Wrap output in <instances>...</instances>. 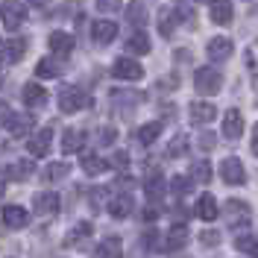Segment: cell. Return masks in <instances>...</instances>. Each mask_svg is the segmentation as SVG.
Instances as JSON below:
<instances>
[{
	"mask_svg": "<svg viewBox=\"0 0 258 258\" xmlns=\"http://www.w3.org/2000/svg\"><path fill=\"white\" fill-rule=\"evenodd\" d=\"M6 126H9V132H12L15 138H27V135H32L35 117H32L30 112H15V114H12V120H9Z\"/></svg>",
	"mask_w": 258,
	"mask_h": 258,
	"instance_id": "52a82bcc",
	"label": "cell"
},
{
	"mask_svg": "<svg viewBox=\"0 0 258 258\" xmlns=\"http://www.w3.org/2000/svg\"><path fill=\"white\" fill-rule=\"evenodd\" d=\"M200 144L206 147V150H209V147H214V138H211V132H203V138H200Z\"/></svg>",
	"mask_w": 258,
	"mask_h": 258,
	"instance_id": "bcb514c9",
	"label": "cell"
},
{
	"mask_svg": "<svg viewBox=\"0 0 258 258\" xmlns=\"http://www.w3.org/2000/svg\"><path fill=\"white\" fill-rule=\"evenodd\" d=\"M3 223L9 226V229H24V226L30 223V211L24 209V206H3Z\"/></svg>",
	"mask_w": 258,
	"mask_h": 258,
	"instance_id": "7c38bea8",
	"label": "cell"
},
{
	"mask_svg": "<svg viewBox=\"0 0 258 258\" xmlns=\"http://www.w3.org/2000/svg\"><path fill=\"white\" fill-rule=\"evenodd\" d=\"M200 241L206 243V246H217V243H220V232H217V229H203Z\"/></svg>",
	"mask_w": 258,
	"mask_h": 258,
	"instance_id": "74e56055",
	"label": "cell"
},
{
	"mask_svg": "<svg viewBox=\"0 0 258 258\" xmlns=\"http://www.w3.org/2000/svg\"><path fill=\"white\" fill-rule=\"evenodd\" d=\"M50 141H53V129H41V132L30 135V141H27V150H30V156H35V159L47 156Z\"/></svg>",
	"mask_w": 258,
	"mask_h": 258,
	"instance_id": "8fae6325",
	"label": "cell"
},
{
	"mask_svg": "<svg viewBox=\"0 0 258 258\" xmlns=\"http://www.w3.org/2000/svg\"><path fill=\"white\" fill-rule=\"evenodd\" d=\"M232 18H235V12H232V0H214V3H211V21H214V24L229 27Z\"/></svg>",
	"mask_w": 258,
	"mask_h": 258,
	"instance_id": "e0dca14e",
	"label": "cell"
},
{
	"mask_svg": "<svg viewBox=\"0 0 258 258\" xmlns=\"http://www.w3.org/2000/svg\"><path fill=\"white\" fill-rule=\"evenodd\" d=\"M191 179L194 182H200V185H206L211 182V161L209 159H197L191 164Z\"/></svg>",
	"mask_w": 258,
	"mask_h": 258,
	"instance_id": "d4e9b609",
	"label": "cell"
},
{
	"mask_svg": "<svg viewBox=\"0 0 258 258\" xmlns=\"http://www.w3.org/2000/svg\"><path fill=\"white\" fill-rule=\"evenodd\" d=\"M82 147H85V132H82V129H68L62 135V153L64 156L80 153Z\"/></svg>",
	"mask_w": 258,
	"mask_h": 258,
	"instance_id": "ac0fdd59",
	"label": "cell"
},
{
	"mask_svg": "<svg viewBox=\"0 0 258 258\" xmlns=\"http://www.w3.org/2000/svg\"><path fill=\"white\" fill-rule=\"evenodd\" d=\"M144 246H147V249H153V246H156V232H153V229L144 235Z\"/></svg>",
	"mask_w": 258,
	"mask_h": 258,
	"instance_id": "f6af8a7d",
	"label": "cell"
},
{
	"mask_svg": "<svg viewBox=\"0 0 258 258\" xmlns=\"http://www.w3.org/2000/svg\"><path fill=\"white\" fill-rule=\"evenodd\" d=\"M252 153L258 156V123L252 126Z\"/></svg>",
	"mask_w": 258,
	"mask_h": 258,
	"instance_id": "7dc6e473",
	"label": "cell"
},
{
	"mask_svg": "<svg viewBox=\"0 0 258 258\" xmlns=\"http://www.w3.org/2000/svg\"><path fill=\"white\" fill-rule=\"evenodd\" d=\"M114 35H117V24H112V21H97L94 27H91V38H94V44H100V47L112 44Z\"/></svg>",
	"mask_w": 258,
	"mask_h": 258,
	"instance_id": "4fadbf2b",
	"label": "cell"
},
{
	"mask_svg": "<svg viewBox=\"0 0 258 258\" xmlns=\"http://www.w3.org/2000/svg\"><path fill=\"white\" fill-rule=\"evenodd\" d=\"M106 164H109V167H117V170H120V167H126V164H129V156L117 150V153H112V159L106 161Z\"/></svg>",
	"mask_w": 258,
	"mask_h": 258,
	"instance_id": "ab89813d",
	"label": "cell"
},
{
	"mask_svg": "<svg viewBox=\"0 0 258 258\" xmlns=\"http://www.w3.org/2000/svg\"><path fill=\"white\" fill-rule=\"evenodd\" d=\"M112 77L114 80H123V82H135L144 77V68L135 62V59H123V56H117L112 64Z\"/></svg>",
	"mask_w": 258,
	"mask_h": 258,
	"instance_id": "277c9868",
	"label": "cell"
},
{
	"mask_svg": "<svg viewBox=\"0 0 258 258\" xmlns=\"http://www.w3.org/2000/svg\"><path fill=\"white\" fill-rule=\"evenodd\" d=\"M214 117H217V109H214L211 103H206V100L191 103V120L194 123H211Z\"/></svg>",
	"mask_w": 258,
	"mask_h": 258,
	"instance_id": "d6986e66",
	"label": "cell"
},
{
	"mask_svg": "<svg viewBox=\"0 0 258 258\" xmlns=\"http://www.w3.org/2000/svg\"><path fill=\"white\" fill-rule=\"evenodd\" d=\"M120 3H123V0H97V9H100V12H114Z\"/></svg>",
	"mask_w": 258,
	"mask_h": 258,
	"instance_id": "b9f144b4",
	"label": "cell"
},
{
	"mask_svg": "<svg viewBox=\"0 0 258 258\" xmlns=\"http://www.w3.org/2000/svg\"><path fill=\"white\" fill-rule=\"evenodd\" d=\"M24 103H27L30 109H41V106L47 103V91H44L38 82H27V85H24Z\"/></svg>",
	"mask_w": 258,
	"mask_h": 258,
	"instance_id": "2e32d148",
	"label": "cell"
},
{
	"mask_svg": "<svg viewBox=\"0 0 258 258\" xmlns=\"http://www.w3.org/2000/svg\"><path fill=\"white\" fill-rule=\"evenodd\" d=\"M30 3H35V6H41V3H44V0H30Z\"/></svg>",
	"mask_w": 258,
	"mask_h": 258,
	"instance_id": "681fc988",
	"label": "cell"
},
{
	"mask_svg": "<svg viewBox=\"0 0 258 258\" xmlns=\"http://www.w3.org/2000/svg\"><path fill=\"white\" fill-rule=\"evenodd\" d=\"M114 138H117V129H114V126H103V129H100V135H97V141H100L103 147L114 144Z\"/></svg>",
	"mask_w": 258,
	"mask_h": 258,
	"instance_id": "8d00e7d4",
	"label": "cell"
},
{
	"mask_svg": "<svg viewBox=\"0 0 258 258\" xmlns=\"http://www.w3.org/2000/svg\"><path fill=\"white\" fill-rule=\"evenodd\" d=\"M223 135L229 141H235V138H241L243 135V114L238 109H226L223 114Z\"/></svg>",
	"mask_w": 258,
	"mask_h": 258,
	"instance_id": "30bf717a",
	"label": "cell"
},
{
	"mask_svg": "<svg viewBox=\"0 0 258 258\" xmlns=\"http://www.w3.org/2000/svg\"><path fill=\"white\" fill-rule=\"evenodd\" d=\"M159 132H161V123L159 120H153V123H144V126L138 129V141H141V144H153V141H156V138H159Z\"/></svg>",
	"mask_w": 258,
	"mask_h": 258,
	"instance_id": "d6a6232c",
	"label": "cell"
},
{
	"mask_svg": "<svg viewBox=\"0 0 258 258\" xmlns=\"http://www.w3.org/2000/svg\"><path fill=\"white\" fill-rule=\"evenodd\" d=\"M68 173H71V164L59 161V164H47V167L41 170V179H44V182H59V179H64Z\"/></svg>",
	"mask_w": 258,
	"mask_h": 258,
	"instance_id": "83f0119b",
	"label": "cell"
},
{
	"mask_svg": "<svg viewBox=\"0 0 258 258\" xmlns=\"http://www.w3.org/2000/svg\"><path fill=\"white\" fill-rule=\"evenodd\" d=\"M109 214L112 217H117V220H123V217H129L132 214V209H135V200H132V194H114L112 200H109Z\"/></svg>",
	"mask_w": 258,
	"mask_h": 258,
	"instance_id": "ba28073f",
	"label": "cell"
},
{
	"mask_svg": "<svg viewBox=\"0 0 258 258\" xmlns=\"http://www.w3.org/2000/svg\"><path fill=\"white\" fill-rule=\"evenodd\" d=\"M188 243V226H182V223H176L170 232H167V238H164V246L170 249V252H176V249H182Z\"/></svg>",
	"mask_w": 258,
	"mask_h": 258,
	"instance_id": "44dd1931",
	"label": "cell"
},
{
	"mask_svg": "<svg viewBox=\"0 0 258 258\" xmlns=\"http://www.w3.org/2000/svg\"><path fill=\"white\" fill-rule=\"evenodd\" d=\"M3 191H6V182H3V173H0V197H3Z\"/></svg>",
	"mask_w": 258,
	"mask_h": 258,
	"instance_id": "c3c4849f",
	"label": "cell"
},
{
	"mask_svg": "<svg viewBox=\"0 0 258 258\" xmlns=\"http://www.w3.org/2000/svg\"><path fill=\"white\" fill-rule=\"evenodd\" d=\"M109 164H106V159H100L97 153H88V156H82V170L88 173V176H97V173H103Z\"/></svg>",
	"mask_w": 258,
	"mask_h": 258,
	"instance_id": "484cf974",
	"label": "cell"
},
{
	"mask_svg": "<svg viewBox=\"0 0 258 258\" xmlns=\"http://www.w3.org/2000/svg\"><path fill=\"white\" fill-rule=\"evenodd\" d=\"M220 88H223V74L217 68H209V64L197 68V74H194V91L209 97V94H217Z\"/></svg>",
	"mask_w": 258,
	"mask_h": 258,
	"instance_id": "6da1fadb",
	"label": "cell"
},
{
	"mask_svg": "<svg viewBox=\"0 0 258 258\" xmlns=\"http://www.w3.org/2000/svg\"><path fill=\"white\" fill-rule=\"evenodd\" d=\"M197 217H200V220H206V223L217 217V200H214L211 194H203V197L197 200Z\"/></svg>",
	"mask_w": 258,
	"mask_h": 258,
	"instance_id": "7402d4cb",
	"label": "cell"
},
{
	"mask_svg": "<svg viewBox=\"0 0 258 258\" xmlns=\"http://www.w3.org/2000/svg\"><path fill=\"white\" fill-rule=\"evenodd\" d=\"M88 200H91V209L100 211L103 209V200H106V191H103V188H94V191L88 194Z\"/></svg>",
	"mask_w": 258,
	"mask_h": 258,
	"instance_id": "60d3db41",
	"label": "cell"
},
{
	"mask_svg": "<svg viewBox=\"0 0 258 258\" xmlns=\"http://www.w3.org/2000/svg\"><path fill=\"white\" fill-rule=\"evenodd\" d=\"M126 50L129 53H150V38H147V32H132L126 41Z\"/></svg>",
	"mask_w": 258,
	"mask_h": 258,
	"instance_id": "f546056e",
	"label": "cell"
},
{
	"mask_svg": "<svg viewBox=\"0 0 258 258\" xmlns=\"http://www.w3.org/2000/svg\"><path fill=\"white\" fill-rule=\"evenodd\" d=\"M12 106H9V103H0V126H6V123H9V120H12Z\"/></svg>",
	"mask_w": 258,
	"mask_h": 258,
	"instance_id": "7bdbcfd3",
	"label": "cell"
},
{
	"mask_svg": "<svg viewBox=\"0 0 258 258\" xmlns=\"http://www.w3.org/2000/svg\"><path fill=\"white\" fill-rule=\"evenodd\" d=\"M235 249H241L246 255L258 258V238L255 235H238V238H235Z\"/></svg>",
	"mask_w": 258,
	"mask_h": 258,
	"instance_id": "1f68e13d",
	"label": "cell"
},
{
	"mask_svg": "<svg viewBox=\"0 0 258 258\" xmlns=\"http://www.w3.org/2000/svg\"><path fill=\"white\" fill-rule=\"evenodd\" d=\"M30 173H32V161L30 159H21V161H15V164H9V167H6L3 179H15V182H21V179H27Z\"/></svg>",
	"mask_w": 258,
	"mask_h": 258,
	"instance_id": "cb8c5ba5",
	"label": "cell"
},
{
	"mask_svg": "<svg viewBox=\"0 0 258 258\" xmlns=\"http://www.w3.org/2000/svg\"><path fill=\"white\" fill-rule=\"evenodd\" d=\"M220 176H223L226 185H243L246 182V170L238 156H229V159L220 161Z\"/></svg>",
	"mask_w": 258,
	"mask_h": 258,
	"instance_id": "8992f818",
	"label": "cell"
},
{
	"mask_svg": "<svg viewBox=\"0 0 258 258\" xmlns=\"http://www.w3.org/2000/svg\"><path fill=\"white\" fill-rule=\"evenodd\" d=\"M164 191H167V185H164V179L161 176H153V179H147L144 182V194L147 197H153V200H159Z\"/></svg>",
	"mask_w": 258,
	"mask_h": 258,
	"instance_id": "e575fe53",
	"label": "cell"
},
{
	"mask_svg": "<svg viewBox=\"0 0 258 258\" xmlns=\"http://www.w3.org/2000/svg\"><path fill=\"white\" fill-rule=\"evenodd\" d=\"M232 38H226V35H217V38H211L209 47H206V53H209L211 62H226L229 56H232Z\"/></svg>",
	"mask_w": 258,
	"mask_h": 258,
	"instance_id": "9c48e42d",
	"label": "cell"
},
{
	"mask_svg": "<svg viewBox=\"0 0 258 258\" xmlns=\"http://www.w3.org/2000/svg\"><path fill=\"white\" fill-rule=\"evenodd\" d=\"M88 235H91V223H85V220H82V223H77L74 229H71V232H68V238H64V246H74V243L85 241Z\"/></svg>",
	"mask_w": 258,
	"mask_h": 258,
	"instance_id": "4dcf8cb0",
	"label": "cell"
},
{
	"mask_svg": "<svg viewBox=\"0 0 258 258\" xmlns=\"http://www.w3.org/2000/svg\"><path fill=\"white\" fill-rule=\"evenodd\" d=\"M226 223H229V229H246L249 226V206L241 200H229L226 203Z\"/></svg>",
	"mask_w": 258,
	"mask_h": 258,
	"instance_id": "5b68a950",
	"label": "cell"
},
{
	"mask_svg": "<svg viewBox=\"0 0 258 258\" xmlns=\"http://www.w3.org/2000/svg\"><path fill=\"white\" fill-rule=\"evenodd\" d=\"M24 53H27V38H12V41L3 44L0 59H3V64H15V62H21Z\"/></svg>",
	"mask_w": 258,
	"mask_h": 258,
	"instance_id": "9a60e30c",
	"label": "cell"
},
{
	"mask_svg": "<svg viewBox=\"0 0 258 258\" xmlns=\"http://www.w3.org/2000/svg\"><path fill=\"white\" fill-rule=\"evenodd\" d=\"M24 18H27V6H24V3H18V0H3V6H0V21H3L6 30H18V27L24 24Z\"/></svg>",
	"mask_w": 258,
	"mask_h": 258,
	"instance_id": "3957f363",
	"label": "cell"
},
{
	"mask_svg": "<svg viewBox=\"0 0 258 258\" xmlns=\"http://www.w3.org/2000/svg\"><path fill=\"white\" fill-rule=\"evenodd\" d=\"M50 50L53 53H71L74 50V44H77V38L71 35V32H62V30H56V32H50Z\"/></svg>",
	"mask_w": 258,
	"mask_h": 258,
	"instance_id": "ffe728a7",
	"label": "cell"
},
{
	"mask_svg": "<svg viewBox=\"0 0 258 258\" xmlns=\"http://www.w3.org/2000/svg\"><path fill=\"white\" fill-rule=\"evenodd\" d=\"M32 209H35V214H56L59 211V194H53V191L35 194Z\"/></svg>",
	"mask_w": 258,
	"mask_h": 258,
	"instance_id": "5bb4252c",
	"label": "cell"
},
{
	"mask_svg": "<svg viewBox=\"0 0 258 258\" xmlns=\"http://www.w3.org/2000/svg\"><path fill=\"white\" fill-rule=\"evenodd\" d=\"M200 3H206V0H200ZM211 3H214V0H211Z\"/></svg>",
	"mask_w": 258,
	"mask_h": 258,
	"instance_id": "f907efd6",
	"label": "cell"
},
{
	"mask_svg": "<svg viewBox=\"0 0 258 258\" xmlns=\"http://www.w3.org/2000/svg\"><path fill=\"white\" fill-rule=\"evenodd\" d=\"M176 24H179V12L176 9H170V6H164V9L159 12V32L167 38L170 32L176 30Z\"/></svg>",
	"mask_w": 258,
	"mask_h": 258,
	"instance_id": "603a6c76",
	"label": "cell"
},
{
	"mask_svg": "<svg viewBox=\"0 0 258 258\" xmlns=\"http://www.w3.org/2000/svg\"><path fill=\"white\" fill-rule=\"evenodd\" d=\"M88 103H91V97L85 94V88H77V85H68V88H62V94H59V109L64 114L82 112Z\"/></svg>",
	"mask_w": 258,
	"mask_h": 258,
	"instance_id": "7a4b0ae2",
	"label": "cell"
},
{
	"mask_svg": "<svg viewBox=\"0 0 258 258\" xmlns=\"http://www.w3.org/2000/svg\"><path fill=\"white\" fill-rule=\"evenodd\" d=\"M185 150H188V135H176V141L167 147V156H170V159H176V156H182Z\"/></svg>",
	"mask_w": 258,
	"mask_h": 258,
	"instance_id": "d590c367",
	"label": "cell"
},
{
	"mask_svg": "<svg viewBox=\"0 0 258 258\" xmlns=\"http://www.w3.org/2000/svg\"><path fill=\"white\" fill-rule=\"evenodd\" d=\"M188 188H191V182H188L185 176H176L173 182H170V191L179 194V197H182V194H188Z\"/></svg>",
	"mask_w": 258,
	"mask_h": 258,
	"instance_id": "f35d334b",
	"label": "cell"
},
{
	"mask_svg": "<svg viewBox=\"0 0 258 258\" xmlns=\"http://www.w3.org/2000/svg\"><path fill=\"white\" fill-rule=\"evenodd\" d=\"M94 258H123V249H120V243L114 238H109V241H103L94 249Z\"/></svg>",
	"mask_w": 258,
	"mask_h": 258,
	"instance_id": "4316f807",
	"label": "cell"
},
{
	"mask_svg": "<svg viewBox=\"0 0 258 258\" xmlns=\"http://www.w3.org/2000/svg\"><path fill=\"white\" fill-rule=\"evenodd\" d=\"M129 21H132V24H144V15H141V6H138V3L129 6Z\"/></svg>",
	"mask_w": 258,
	"mask_h": 258,
	"instance_id": "ee69618b",
	"label": "cell"
},
{
	"mask_svg": "<svg viewBox=\"0 0 258 258\" xmlns=\"http://www.w3.org/2000/svg\"><path fill=\"white\" fill-rule=\"evenodd\" d=\"M138 100H141V94H132V91H120V88H114V91H112V103L117 106V109L123 106V112H129V109H132V106H135Z\"/></svg>",
	"mask_w": 258,
	"mask_h": 258,
	"instance_id": "f1b7e54d",
	"label": "cell"
},
{
	"mask_svg": "<svg viewBox=\"0 0 258 258\" xmlns=\"http://www.w3.org/2000/svg\"><path fill=\"white\" fill-rule=\"evenodd\" d=\"M59 71H62V68L53 62V59H41V62L35 64V74H38L41 80H53V77H59Z\"/></svg>",
	"mask_w": 258,
	"mask_h": 258,
	"instance_id": "836d02e7",
	"label": "cell"
}]
</instances>
